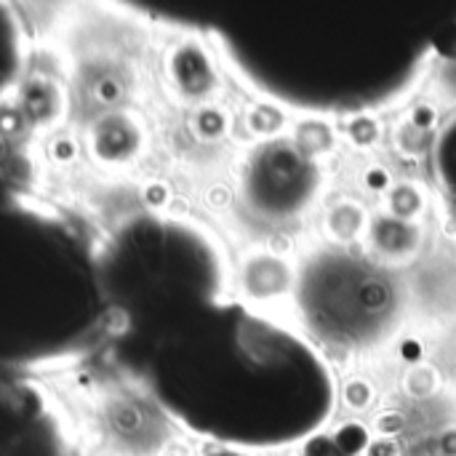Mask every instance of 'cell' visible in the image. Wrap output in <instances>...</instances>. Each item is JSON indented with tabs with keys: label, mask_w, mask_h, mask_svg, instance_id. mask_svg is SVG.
I'll use <instances>...</instances> for the list:
<instances>
[{
	"label": "cell",
	"mask_w": 456,
	"mask_h": 456,
	"mask_svg": "<svg viewBox=\"0 0 456 456\" xmlns=\"http://www.w3.org/2000/svg\"><path fill=\"white\" fill-rule=\"evenodd\" d=\"M230 59L275 99L321 112L385 104L456 32V3H275L243 19Z\"/></svg>",
	"instance_id": "obj_1"
},
{
	"label": "cell",
	"mask_w": 456,
	"mask_h": 456,
	"mask_svg": "<svg viewBox=\"0 0 456 456\" xmlns=\"http://www.w3.org/2000/svg\"><path fill=\"white\" fill-rule=\"evenodd\" d=\"M80 144H83L86 163L102 171H115V168H126L139 158L144 144V131L139 120L118 110L86 120L80 131Z\"/></svg>",
	"instance_id": "obj_2"
},
{
	"label": "cell",
	"mask_w": 456,
	"mask_h": 456,
	"mask_svg": "<svg viewBox=\"0 0 456 456\" xmlns=\"http://www.w3.org/2000/svg\"><path fill=\"white\" fill-rule=\"evenodd\" d=\"M13 102L21 110L29 131H51L72 112V99L64 88V80L43 69H35L19 80Z\"/></svg>",
	"instance_id": "obj_3"
},
{
	"label": "cell",
	"mask_w": 456,
	"mask_h": 456,
	"mask_svg": "<svg viewBox=\"0 0 456 456\" xmlns=\"http://www.w3.org/2000/svg\"><path fill=\"white\" fill-rule=\"evenodd\" d=\"M216 456H243V454H230V452H227V454H216Z\"/></svg>",
	"instance_id": "obj_4"
}]
</instances>
